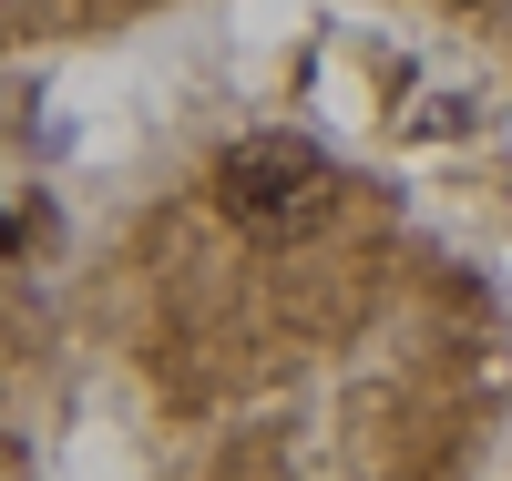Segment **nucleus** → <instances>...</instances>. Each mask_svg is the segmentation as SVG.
<instances>
[{"label": "nucleus", "mask_w": 512, "mask_h": 481, "mask_svg": "<svg viewBox=\"0 0 512 481\" xmlns=\"http://www.w3.org/2000/svg\"><path fill=\"white\" fill-rule=\"evenodd\" d=\"M216 195H226L236 226H297V215L328 205V154L297 144V134H256L216 164Z\"/></svg>", "instance_id": "1"}]
</instances>
